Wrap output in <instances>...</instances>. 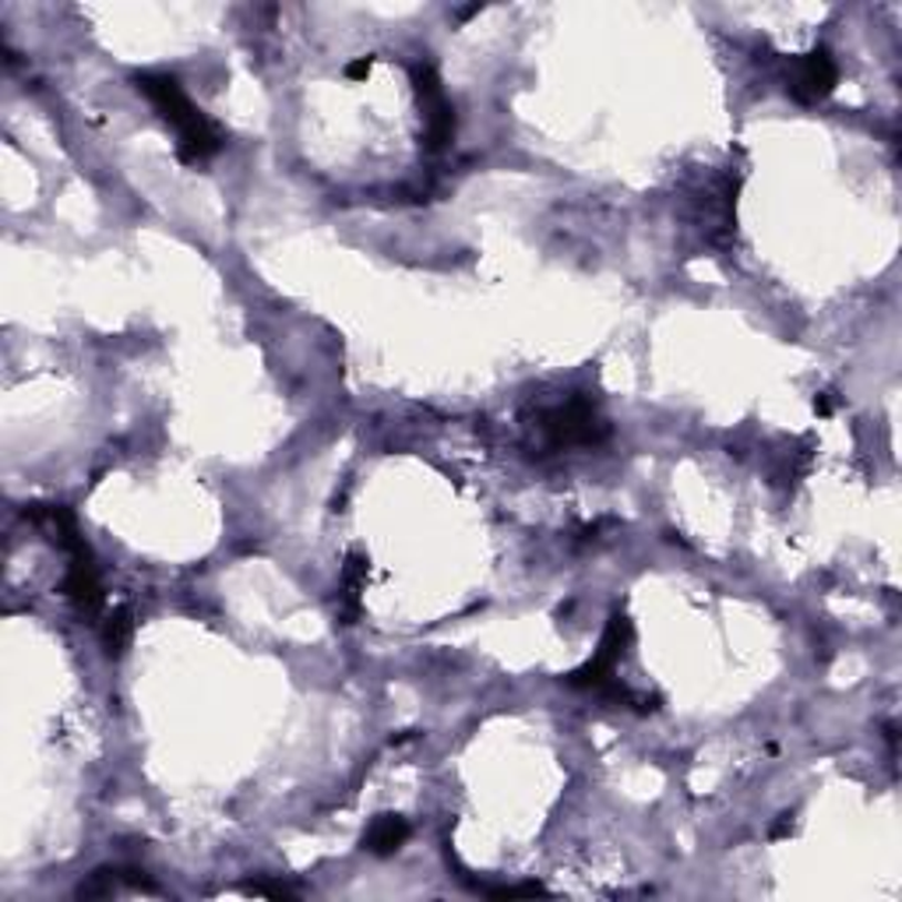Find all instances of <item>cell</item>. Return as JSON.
I'll return each mask as SVG.
<instances>
[{
	"mask_svg": "<svg viewBox=\"0 0 902 902\" xmlns=\"http://www.w3.org/2000/svg\"><path fill=\"white\" fill-rule=\"evenodd\" d=\"M134 89H138L145 100L156 106V113L173 131H177V159L180 163L198 166L205 159H212L216 152L222 148L219 127L187 100L180 82L173 79V74L142 71V74H134Z\"/></svg>",
	"mask_w": 902,
	"mask_h": 902,
	"instance_id": "6da1fadb",
	"label": "cell"
},
{
	"mask_svg": "<svg viewBox=\"0 0 902 902\" xmlns=\"http://www.w3.org/2000/svg\"><path fill=\"white\" fill-rule=\"evenodd\" d=\"M631 642H635V624H631V618L624 610H613L610 613V621H606V631H603V639H600V649L592 652V660H585L579 670H571V674L564 677L568 687L574 691H603L610 687L613 674H618V663L624 660V652L631 649Z\"/></svg>",
	"mask_w": 902,
	"mask_h": 902,
	"instance_id": "3957f363",
	"label": "cell"
},
{
	"mask_svg": "<svg viewBox=\"0 0 902 902\" xmlns=\"http://www.w3.org/2000/svg\"><path fill=\"white\" fill-rule=\"evenodd\" d=\"M371 68H374V61L371 56H360V61H353V64H345V79H353V82H363L371 74Z\"/></svg>",
	"mask_w": 902,
	"mask_h": 902,
	"instance_id": "7c38bea8",
	"label": "cell"
},
{
	"mask_svg": "<svg viewBox=\"0 0 902 902\" xmlns=\"http://www.w3.org/2000/svg\"><path fill=\"white\" fill-rule=\"evenodd\" d=\"M536 427H540L543 440L550 452H564V448H597L610 437V424L600 416V409L592 406L589 398H568L561 406L543 409L536 416Z\"/></svg>",
	"mask_w": 902,
	"mask_h": 902,
	"instance_id": "7a4b0ae2",
	"label": "cell"
},
{
	"mask_svg": "<svg viewBox=\"0 0 902 902\" xmlns=\"http://www.w3.org/2000/svg\"><path fill=\"white\" fill-rule=\"evenodd\" d=\"M836 82H839L836 56L829 53V46H815L811 53H803L800 61L794 64L790 92H794L797 103L811 106V103H821L825 95H832Z\"/></svg>",
	"mask_w": 902,
	"mask_h": 902,
	"instance_id": "5b68a950",
	"label": "cell"
},
{
	"mask_svg": "<svg viewBox=\"0 0 902 902\" xmlns=\"http://www.w3.org/2000/svg\"><path fill=\"white\" fill-rule=\"evenodd\" d=\"M832 409H836L832 395H818V398H815V413H818V416H832Z\"/></svg>",
	"mask_w": 902,
	"mask_h": 902,
	"instance_id": "5bb4252c",
	"label": "cell"
},
{
	"mask_svg": "<svg viewBox=\"0 0 902 902\" xmlns=\"http://www.w3.org/2000/svg\"><path fill=\"white\" fill-rule=\"evenodd\" d=\"M371 561L367 553L350 550L342 561V582H339V624H353L360 618V592L367 585Z\"/></svg>",
	"mask_w": 902,
	"mask_h": 902,
	"instance_id": "52a82bcc",
	"label": "cell"
},
{
	"mask_svg": "<svg viewBox=\"0 0 902 902\" xmlns=\"http://www.w3.org/2000/svg\"><path fill=\"white\" fill-rule=\"evenodd\" d=\"M490 899H536V895H547L543 885H536V881H526V885H505V889H484Z\"/></svg>",
	"mask_w": 902,
	"mask_h": 902,
	"instance_id": "30bf717a",
	"label": "cell"
},
{
	"mask_svg": "<svg viewBox=\"0 0 902 902\" xmlns=\"http://www.w3.org/2000/svg\"><path fill=\"white\" fill-rule=\"evenodd\" d=\"M131 635H134V621H131V610L127 606H113L103 621V649L106 656H124L127 645H131Z\"/></svg>",
	"mask_w": 902,
	"mask_h": 902,
	"instance_id": "9c48e42d",
	"label": "cell"
},
{
	"mask_svg": "<svg viewBox=\"0 0 902 902\" xmlns=\"http://www.w3.org/2000/svg\"><path fill=\"white\" fill-rule=\"evenodd\" d=\"M794 836V815H779V821L769 829V839H786Z\"/></svg>",
	"mask_w": 902,
	"mask_h": 902,
	"instance_id": "4fadbf2b",
	"label": "cell"
},
{
	"mask_svg": "<svg viewBox=\"0 0 902 902\" xmlns=\"http://www.w3.org/2000/svg\"><path fill=\"white\" fill-rule=\"evenodd\" d=\"M71 564H68V579H64V597L74 603V610L82 613V618H100V610L106 603L103 597V585H100V571H95V558H92V547H82L68 553Z\"/></svg>",
	"mask_w": 902,
	"mask_h": 902,
	"instance_id": "8992f818",
	"label": "cell"
},
{
	"mask_svg": "<svg viewBox=\"0 0 902 902\" xmlns=\"http://www.w3.org/2000/svg\"><path fill=\"white\" fill-rule=\"evenodd\" d=\"M409 839V821L402 815H377L371 821L367 836H363V850L374 853V857H392L406 847Z\"/></svg>",
	"mask_w": 902,
	"mask_h": 902,
	"instance_id": "ba28073f",
	"label": "cell"
},
{
	"mask_svg": "<svg viewBox=\"0 0 902 902\" xmlns=\"http://www.w3.org/2000/svg\"><path fill=\"white\" fill-rule=\"evenodd\" d=\"M247 892H251V895H268V899H297V892H290L286 885H272V881H251V885H247Z\"/></svg>",
	"mask_w": 902,
	"mask_h": 902,
	"instance_id": "8fae6325",
	"label": "cell"
},
{
	"mask_svg": "<svg viewBox=\"0 0 902 902\" xmlns=\"http://www.w3.org/2000/svg\"><path fill=\"white\" fill-rule=\"evenodd\" d=\"M409 74H413L416 100H419V106H424V148L440 152L455 138V110L448 103L445 85H440L434 64L419 61L409 68Z\"/></svg>",
	"mask_w": 902,
	"mask_h": 902,
	"instance_id": "277c9868",
	"label": "cell"
},
{
	"mask_svg": "<svg viewBox=\"0 0 902 902\" xmlns=\"http://www.w3.org/2000/svg\"><path fill=\"white\" fill-rule=\"evenodd\" d=\"M479 11H484V8L473 4V8H463V11H458V18H473V14H479Z\"/></svg>",
	"mask_w": 902,
	"mask_h": 902,
	"instance_id": "9a60e30c",
	"label": "cell"
}]
</instances>
